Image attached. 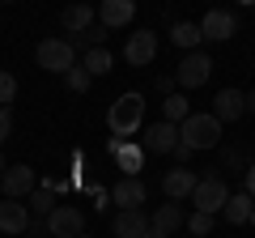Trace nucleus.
<instances>
[{
	"mask_svg": "<svg viewBox=\"0 0 255 238\" xmlns=\"http://www.w3.org/2000/svg\"><path fill=\"white\" fill-rule=\"evenodd\" d=\"M196 26H200V38H204V43H226V38L238 34V17H234L230 9H209Z\"/></svg>",
	"mask_w": 255,
	"mask_h": 238,
	"instance_id": "nucleus-7",
	"label": "nucleus"
},
{
	"mask_svg": "<svg viewBox=\"0 0 255 238\" xmlns=\"http://www.w3.org/2000/svg\"><path fill=\"white\" fill-rule=\"evenodd\" d=\"M196 183H200V174L187 170V166H174V170H166V174H162V192H166V200H170V204L191 200Z\"/></svg>",
	"mask_w": 255,
	"mask_h": 238,
	"instance_id": "nucleus-10",
	"label": "nucleus"
},
{
	"mask_svg": "<svg viewBox=\"0 0 255 238\" xmlns=\"http://www.w3.org/2000/svg\"><path fill=\"white\" fill-rule=\"evenodd\" d=\"M0 187H4V200H21V196H30V192L38 187V179H34V166H26V162L9 166V170L0 174Z\"/></svg>",
	"mask_w": 255,
	"mask_h": 238,
	"instance_id": "nucleus-9",
	"label": "nucleus"
},
{
	"mask_svg": "<svg viewBox=\"0 0 255 238\" xmlns=\"http://www.w3.org/2000/svg\"><path fill=\"white\" fill-rule=\"evenodd\" d=\"M183 226H187L196 238H209V234H213V217H209V213H191V217L183 221Z\"/></svg>",
	"mask_w": 255,
	"mask_h": 238,
	"instance_id": "nucleus-27",
	"label": "nucleus"
},
{
	"mask_svg": "<svg viewBox=\"0 0 255 238\" xmlns=\"http://www.w3.org/2000/svg\"><path fill=\"white\" fill-rule=\"evenodd\" d=\"M183 221H187V213H183V204H157V213L149 217V226L162 230L166 238L174 234V230H183Z\"/></svg>",
	"mask_w": 255,
	"mask_h": 238,
	"instance_id": "nucleus-18",
	"label": "nucleus"
},
{
	"mask_svg": "<svg viewBox=\"0 0 255 238\" xmlns=\"http://www.w3.org/2000/svg\"><path fill=\"white\" fill-rule=\"evenodd\" d=\"M145 136H140V149L145 153H174V145H179V128L174 123H149V128H140Z\"/></svg>",
	"mask_w": 255,
	"mask_h": 238,
	"instance_id": "nucleus-12",
	"label": "nucleus"
},
{
	"mask_svg": "<svg viewBox=\"0 0 255 238\" xmlns=\"http://www.w3.org/2000/svg\"><path fill=\"white\" fill-rule=\"evenodd\" d=\"M94 21H98V17H94V9H90V4H68V9L60 13V26H64V34H73V38L81 34V30H90Z\"/></svg>",
	"mask_w": 255,
	"mask_h": 238,
	"instance_id": "nucleus-17",
	"label": "nucleus"
},
{
	"mask_svg": "<svg viewBox=\"0 0 255 238\" xmlns=\"http://www.w3.org/2000/svg\"><path fill=\"white\" fill-rule=\"evenodd\" d=\"M145 238H166V234H162V230H153V226H149V230H145Z\"/></svg>",
	"mask_w": 255,
	"mask_h": 238,
	"instance_id": "nucleus-36",
	"label": "nucleus"
},
{
	"mask_svg": "<svg viewBox=\"0 0 255 238\" xmlns=\"http://www.w3.org/2000/svg\"><path fill=\"white\" fill-rule=\"evenodd\" d=\"M221 162H226V170H247V166H243V149H226Z\"/></svg>",
	"mask_w": 255,
	"mask_h": 238,
	"instance_id": "nucleus-30",
	"label": "nucleus"
},
{
	"mask_svg": "<svg viewBox=\"0 0 255 238\" xmlns=\"http://www.w3.org/2000/svg\"><path fill=\"white\" fill-rule=\"evenodd\" d=\"M179 145H187L191 153H204V149H217L221 145V123L209 115V111H191L187 119L179 123Z\"/></svg>",
	"mask_w": 255,
	"mask_h": 238,
	"instance_id": "nucleus-2",
	"label": "nucleus"
},
{
	"mask_svg": "<svg viewBox=\"0 0 255 238\" xmlns=\"http://www.w3.org/2000/svg\"><path fill=\"white\" fill-rule=\"evenodd\" d=\"M115 162H119V170H124V179H136V170L145 166V149H140L136 140H124V145L115 149Z\"/></svg>",
	"mask_w": 255,
	"mask_h": 238,
	"instance_id": "nucleus-21",
	"label": "nucleus"
},
{
	"mask_svg": "<svg viewBox=\"0 0 255 238\" xmlns=\"http://www.w3.org/2000/svg\"><path fill=\"white\" fill-rule=\"evenodd\" d=\"M251 209H255V200L247 192H230V200H226V209H221V217L230 221V226H247L251 221Z\"/></svg>",
	"mask_w": 255,
	"mask_h": 238,
	"instance_id": "nucleus-20",
	"label": "nucleus"
},
{
	"mask_svg": "<svg viewBox=\"0 0 255 238\" xmlns=\"http://www.w3.org/2000/svg\"><path fill=\"white\" fill-rule=\"evenodd\" d=\"M107 128H111V140H132L140 128H145V94L128 90L111 102L107 111Z\"/></svg>",
	"mask_w": 255,
	"mask_h": 238,
	"instance_id": "nucleus-1",
	"label": "nucleus"
},
{
	"mask_svg": "<svg viewBox=\"0 0 255 238\" xmlns=\"http://www.w3.org/2000/svg\"><path fill=\"white\" fill-rule=\"evenodd\" d=\"M170 43L179 47V51H200V26H196V21H174L170 26Z\"/></svg>",
	"mask_w": 255,
	"mask_h": 238,
	"instance_id": "nucleus-22",
	"label": "nucleus"
},
{
	"mask_svg": "<svg viewBox=\"0 0 255 238\" xmlns=\"http://www.w3.org/2000/svg\"><path fill=\"white\" fill-rule=\"evenodd\" d=\"M162 115H166V123H174V128H179L183 119L191 115V102L183 98V94H170V98H162Z\"/></svg>",
	"mask_w": 255,
	"mask_h": 238,
	"instance_id": "nucleus-24",
	"label": "nucleus"
},
{
	"mask_svg": "<svg viewBox=\"0 0 255 238\" xmlns=\"http://www.w3.org/2000/svg\"><path fill=\"white\" fill-rule=\"evenodd\" d=\"M209 115L217 119L221 128H226V123H234V119H243V115H247V98H243V90H234V85L217 90V94H213V111H209Z\"/></svg>",
	"mask_w": 255,
	"mask_h": 238,
	"instance_id": "nucleus-8",
	"label": "nucleus"
},
{
	"mask_svg": "<svg viewBox=\"0 0 255 238\" xmlns=\"http://www.w3.org/2000/svg\"><path fill=\"white\" fill-rule=\"evenodd\" d=\"M51 238H81L85 234V213L77 204H55V213L43 221Z\"/></svg>",
	"mask_w": 255,
	"mask_h": 238,
	"instance_id": "nucleus-6",
	"label": "nucleus"
},
{
	"mask_svg": "<svg viewBox=\"0 0 255 238\" xmlns=\"http://www.w3.org/2000/svg\"><path fill=\"white\" fill-rule=\"evenodd\" d=\"M9 136H13V111H4V107H0V145H4Z\"/></svg>",
	"mask_w": 255,
	"mask_h": 238,
	"instance_id": "nucleus-29",
	"label": "nucleus"
},
{
	"mask_svg": "<svg viewBox=\"0 0 255 238\" xmlns=\"http://www.w3.org/2000/svg\"><path fill=\"white\" fill-rule=\"evenodd\" d=\"M111 200H115L119 209H140V204L149 200V187L140 183V179H119V183L111 187Z\"/></svg>",
	"mask_w": 255,
	"mask_h": 238,
	"instance_id": "nucleus-15",
	"label": "nucleus"
},
{
	"mask_svg": "<svg viewBox=\"0 0 255 238\" xmlns=\"http://www.w3.org/2000/svg\"><path fill=\"white\" fill-rule=\"evenodd\" d=\"M94 17H98L107 30H119V26H132V17H136V4H132V0H102Z\"/></svg>",
	"mask_w": 255,
	"mask_h": 238,
	"instance_id": "nucleus-14",
	"label": "nucleus"
},
{
	"mask_svg": "<svg viewBox=\"0 0 255 238\" xmlns=\"http://www.w3.org/2000/svg\"><path fill=\"white\" fill-rule=\"evenodd\" d=\"M209 77H213V60L204 51H187L179 60V68H174V85L179 90H200Z\"/></svg>",
	"mask_w": 255,
	"mask_h": 238,
	"instance_id": "nucleus-5",
	"label": "nucleus"
},
{
	"mask_svg": "<svg viewBox=\"0 0 255 238\" xmlns=\"http://www.w3.org/2000/svg\"><path fill=\"white\" fill-rule=\"evenodd\" d=\"M13 98H17V77L0 68V107L9 111V102H13Z\"/></svg>",
	"mask_w": 255,
	"mask_h": 238,
	"instance_id": "nucleus-28",
	"label": "nucleus"
},
{
	"mask_svg": "<svg viewBox=\"0 0 255 238\" xmlns=\"http://www.w3.org/2000/svg\"><path fill=\"white\" fill-rule=\"evenodd\" d=\"M26 200H30L26 209L34 213L38 221H47V217H51V213H55V183H51V179H43V187H34V192H30Z\"/></svg>",
	"mask_w": 255,
	"mask_h": 238,
	"instance_id": "nucleus-19",
	"label": "nucleus"
},
{
	"mask_svg": "<svg viewBox=\"0 0 255 238\" xmlns=\"http://www.w3.org/2000/svg\"><path fill=\"white\" fill-rule=\"evenodd\" d=\"M170 157H174L179 166H187V162H191V149H187V145H174V153H170Z\"/></svg>",
	"mask_w": 255,
	"mask_h": 238,
	"instance_id": "nucleus-32",
	"label": "nucleus"
},
{
	"mask_svg": "<svg viewBox=\"0 0 255 238\" xmlns=\"http://www.w3.org/2000/svg\"><path fill=\"white\" fill-rule=\"evenodd\" d=\"M81 238H90V234H81Z\"/></svg>",
	"mask_w": 255,
	"mask_h": 238,
	"instance_id": "nucleus-39",
	"label": "nucleus"
},
{
	"mask_svg": "<svg viewBox=\"0 0 255 238\" xmlns=\"http://www.w3.org/2000/svg\"><path fill=\"white\" fill-rule=\"evenodd\" d=\"M247 226H255V209H251V221H247Z\"/></svg>",
	"mask_w": 255,
	"mask_h": 238,
	"instance_id": "nucleus-38",
	"label": "nucleus"
},
{
	"mask_svg": "<svg viewBox=\"0 0 255 238\" xmlns=\"http://www.w3.org/2000/svg\"><path fill=\"white\" fill-rule=\"evenodd\" d=\"M230 200V187L221 174H204L200 183H196V192H191V204H196V213H209V217H217L221 209H226Z\"/></svg>",
	"mask_w": 255,
	"mask_h": 238,
	"instance_id": "nucleus-4",
	"label": "nucleus"
},
{
	"mask_svg": "<svg viewBox=\"0 0 255 238\" xmlns=\"http://www.w3.org/2000/svg\"><path fill=\"white\" fill-rule=\"evenodd\" d=\"M4 170H9V162H4V153H0V174H4Z\"/></svg>",
	"mask_w": 255,
	"mask_h": 238,
	"instance_id": "nucleus-37",
	"label": "nucleus"
},
{
	"mask_svg": "<svg viewBox=\"0 0 255 238\" xmlns=\"http://www.w3.org/2000/svg\"><path fill=\"white\" fill-rule=\"evenodd\" d=\"M153 55H157V34H153V30H136V34H128L124 60H128L132 68H145V64H153Z\"/></svg>",
	"mask_w": 255,
	"mask_h": 238,
	"instance_id": "nucleus-11",
	"label": "nucleus"
},
{
	"mask_svg": "<svg viewBox=\"0 0 255 238\" xmlns=\"http://www.w3.org/2000/svg\"><path fill=\"white\" fill-rule=\"evenodd\" d=\"M34 60H38V68L43 73H68V68L77 64V47L68 43V38H43L38 43V51H34Z\"/></svg>",
	"mask_w": 255,
	"mask_h": 238,
	"instance_id": "nucleus-3",
	"label": "nucleus"
},
{
	"mask_svg": "<svg viewBox=\"0 0 255 238\" xmlns=\"http://www.w3.org/2000/svg\"><path fill=\"white\" fill-rule=\"evenodd\" d=\"M157 94H162V98H170V94H174V73L157 77Z\"/></svg>",
	"mask_w": 255,
	"mask_h": 238,
	"instance_id": "nucleus-31",
	"label": "nucleus"
},
{
	"mask_svg": "<svg viewBox=\"0 0 255 238\" xmlns=\"http://www.w3.org/2000/svg\"><path fill=\"white\" fill-rule=\"evenodd\" d=\"M64 81H68V90H73V94H85V90H90V85H94V77L85 73L81 64H73V68H68V73H64Z\"/></svg>",
	"mask_w": 255,
	"mask_h": 238,
	"instance_id": "nucleus-26",
	"label": "nucleus"
},
{
	"mask_svg": "<svg viewBox=\"0 0 255 238\" xmlns=\"http://www.w3.org/2000/svg\"><path fill=\"white\" fill-rule=\"evenodd\" d=\"M107 34H111V30L102 26V21H94L90 30H81V34L68 38V43H73V47H85V51H94V47H107Z\"/></svg>",
	"mask_w": 255,
	"mask_h": 238,
	"instance_id": "nucleus-25",
	"label": "nucleus"
},
{
	"mask_svg": "<svg viewBox=\"0 0 255 238\" xmlns=\"http://www.w3.org/2000/svg\"><path fill=\"white\" fill-rule=\"evenodd\" d=\"M26 226H30V209L21 200H4L0 204V234H26Z\"/></svg>",
	"mask_w": 255,
	"mask_h": 238,
	"instance_id": "nucleus-16",
	"label": "nucleus"
},
{
	"mask_svg": "<svg viewBox=\"0 0 255 238\" xmlns=\"http://www.w3.org/2000/svg\"><path fill=\"white\" fill-rule=\"evenodd\" d=\"M81 68H85L90 77H107L111 68H115V55H111V47H94V51H85Z\"/></svg>",
	"mask_w": 255,
	"mask_h": 238,
	"instance_id": "nucleus-23",
	"label": "nucleus"
},
{
	"mask_svg": "<svg viewBox=\"0 0 255 238\" xmlns=\"http://www.w3.org/2000/svg\"><path fill=\"white\" fill-rule=\"evenodd\" d=\"M26 234H30V238H43V234H47V226H43V221H30Z\"/></svg>",
	"mask_w": 255,
	"mask_h": 238,
	"instance_id": "nucleus-34",
	"label": "nucleus"
},
{
	"mask_svg": "<svg viewBox=\"0 0 255 238\" xmlns=\"http://www.w3.org/2000/svg\"><path fill=\"white\" fill-rule=\"evenodd\" d=\"M149 230V213L145 209H119L115 221H111V234L115 238H145Z\"/></svg>",
	"mask_w": 255,
	"mask_h": 238,
	"instance_id": "nucleus-13",
	"label": "nucleus"
},
{
	"mask_svg": "<svg viewBox=\"0 0 255 238\" xmlns=\"http://www.w3.org/2000/svg\"><path fill=\"white\" fill-rule=\"evenodd\" d=\"M243 98H247V115H255V90H247Z\"/></svg>",
	"mask_w": 255,
	"mask_h": 238,
	"instance_id": "nucleus-35",
	"label": "nucleus"
},
{
	"mask_svg": "<svg viewBox=\"0 0 255 238\" xmlns=\"http://www.w3.org/2000/svg\"><path fill=\"white\" fill-rule=\"evenodd\" d=\"M243 174H247V187H243V192H247V196H251V200H255V162H251V166H247V170H243Z\"/></svg>",
	"mask_w": 255,
	"mask_h": 238,
	"instance_id": "nucleus-33",
	"label": "nucleus"
}]
</instances>
